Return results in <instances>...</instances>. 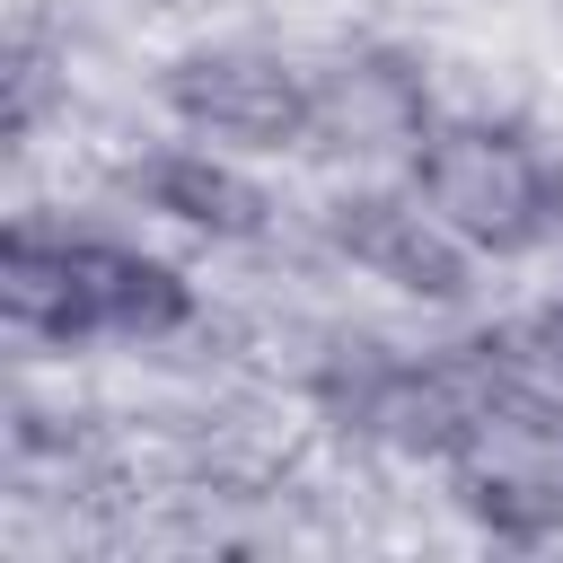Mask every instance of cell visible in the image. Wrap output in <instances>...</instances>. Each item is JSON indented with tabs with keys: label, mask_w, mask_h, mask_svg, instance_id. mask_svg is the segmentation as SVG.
<instances>
[{
	"label": "cell",
	"mask_w": 563,
	"mask_h": 563,
	"mask_svg": "<svg viewBox=\"0 0 563 563\" xmlns=\"http://www.w3.org/2000/svg\"><path fill=\"white\" fill-rule=\"evenodd\" d=\"M0 308L26 343H167L194 325V282L106 229L18 220L0 246Z\"/></svg>",
	"instance_id": "cell-1"
},
{
	"label": "cell",
	"mask_w": 563,
	"mask_h": 563,
	"mask_svg": "<svg viewBox=\"0 0 563 563\" xmlns=\"http://www.w3.org/2000/svg\"><path fill=\"white\" fill-rule=\"evenodd\" d=\"M405 185L475 255H537L563 238V141L519 114H440L405 158Z\"/></svg>",
	"instance_id": "cell-2"
},
{
	"label": "cell",
	"mask_w": 563,
	"mask_h": 563,
	"mask_svg": "<svg viewBox=\"0 0 563 563\" xmlns=\"http://www.w3.org/2000/svg\"><path fill=\"white\" fill-rule=\"evenodd\" d=\"M457 510L501 537V545H545L563 537V396L545 369H528L501 334V361L475 396L466 440L449 449Z\"/></svg>",
	"instance_id": "cell-3"
},
{
	"label": "cell",
	"mask_w": 563,
	"mask_h": 563,
	"mask_svg": "<svg viewBox=\"0 0 563 563\" xmlns=\"http://www.w3.org/2000/svg\"><path fill=\"white\" fill-rule=\"evenodd\" d=\"M167 114L211 150H308L317 70L264 53V44H194L158 79Z\"/></svg>",
	"instance_id": "cell-4"
},
{
	"label": "cell",
	"mask_w": 563,
	"mask_h": 563,
	"mask_svg": "<svg viewBox=\"0 0 563 563\" xmlns=\"http://www.w3.org/2000/svg\"><path fill=\"white\" fill-rule=\"evenodd\" d=\"M325 246L352 264V273H369V282H387V290H405V299H466V282H475V246L405 185V194H387V185H352V194H334L325 202Z\"/></svg>",
	"instance_id": "cell-5"
},
{
	"label": "cell",
	"mask_w": 563,
	"mask_h": 563,
	"mask_svg": "<svg viewBox=\"0 0 563 563\" xmlns=\"http://www.w3.org/2000/svg\"><path fill=\"white\" fill-rule=\"evenodd\" d=\"M431 79L413 53H334L317 70V106H308V150L325 158H413L431 132Z\"/></svg>",
	"instance_id": "cell-6"
},
{
	"label": "cell",
	"mask_w": 563,
	"mask_h": 563,
	"mask_svg": "<svg viewBox=\"0 0 563 563\" xmlns=\"http://www.w3.org/2000/svg\"><path fill=\"white\" fill-rule=\"evenodd\" d=\"M123 194H132L141 211L176 220V229H202V238H264V229H273V194H264L238 158L185 150V141L132 158V167H123Z\"/></svg>",
	"instance_id": "cell-7"
},
{
	"label": "cell",
	"mask_w": 563,
	"mask_h": 563,
	"mask_svg": "<svg viewBox=\"0 0 563 563\" xmlns=\"http://www.w3.org/2000/svg\"><path fill=\"white\" fill-rule=\"evenodd\" d=\"M510 352H519L528 369H545V378L563 387V290H554V299H537V308H528V317L510 325Z\"/></svg>",
	"instance_id": "cell-8"
}]
</instances>
